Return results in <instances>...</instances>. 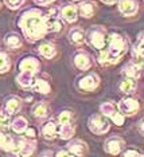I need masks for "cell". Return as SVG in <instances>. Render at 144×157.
Segmentation results:
<instances>
[{
	"label": "cell",
	"instance_id": "cell-19",
	"mask_svg": "<svg viewBox=\"0 0 144 157\" xmlns=\"http://www.w3.org/2000/svg\"><path fill=\"white\" fill-rule=\"evenodd\" d=\"M20 108H22V99L19 97H16V95H11V97H8L6 99L4 110L7 112V114L14 116V114H16L18 112H19Z\"/></svg>",
	"mask_w": 144,
	"mask_h": 157
},
{
	"label": "cell",
	"instance_id": "cell-4",
	"mask_svg": "<svg viewBox=\"0 0 144 157\" xmlns=\"http://www.w3.org/2000/svg\"><path fill=\"white\" fill-rule=\"evenodd\" d=\"M88 126L89 130L94 134H104L109 130L110 124L109 120L106 118L105 116H101V114H93V116L89 117L88 120Z\"/></svg>",
	"mask_w": 144,
	"mask_h": 157
},
{
	"label": "cell",
	"instance_id": "cell-21",
	"mask_svg": "<svg viewBox=\"0 0 144 157\" xmlns=\"http://www.w3.org/2000/svg\"><path fill=\"white\" fill-rule=\"evenodd\" d=\"M61 16L65 22L67 23H74L78 17V11H77V7L73 4H67L63 6L62 10H61Z\"/></svg>",
	"mask_w": 144,
	"mask_h": 157
},
{
	"label": "cell",
	"instance_id": "cell-23",
	"mask_svg": "<svg viewBox=\"0 0 144 157\" xmlns=\"http://www.w3.org/2000/svg\"><path fill=\"white\" fill-rule=\"evenodd\" d=\"M38 51L43 58L46 59H51L57 55V48L54 46L53 42H45V43H41L38 47Z\"/></svg>",
	"mask_w": 144,
	"mask_h": 157
},
{
	"label": "cell",
	"instance_id": "cell-26",
	"mask_svg": "<svg viewBox=\"0 0 144 157\" xmlns=\"http://www.w3.org/2000/svg\"><path fill=\"white\" fill-rule=\"evenodd\" d=\"M4 43L7 44V47L15 50V48L22 47V44H23V40H22V38H20L19 34H16V33H10V34L6 35Z\"/></svg>",
	"mask_w": 144,
	"mask_h": 157
},
{
	"label": "cell",
	"instance_id": "cell-31",
	"mask_svg": "<svg viewBox=\"0 0 144 157\" xmlns=\"http://www.w3.org/2000/svg\"><path fill=\"white\" fill-rule=\"evenodd\" d=\"M73 121V113H71V110H62L59 114H58V118H57V122L59 125L62 124H69Z\"/></svg>",
	"mask_w": 144,
	"mask_h": 157
},
{
	"label": "cell",
	"instance_id": "cell-40",
	"mask_svg": "<svg viewBox=\"0 0 144 157\" xmlns=\"http://www.w3.org/2000/svg\"><path fill=\"white\" fill-rule=\"evenodd\" d=\"M139 132L143 134V121H140L139 122Z\"/></svg>",
	"mask_w": 144,
	"mask_h": 157
},
{
	"label": "cell",
	"instance_id": "cell-25",
	"mask_svg": "<svg viewBox=\"0 0 144 157\" xmlns=\"http://www.w3.org/2000/svg\"><path fill=\"white\" fill-rule=\"evenodd\" d=\"M136 87H138L136 79H134V78H131V77H125L124 79H121L120 85H118L120 91H123L124 94H131V93H134L136 90Z\"/></svg>",
	"mask_w": 144,
	"mask_h": 157
},
{
	"label": "cell",
	"instance_id": "cell-6",
	"mask_svg": "<svg viewBox=\"0 0 144 157\" xmlns=\"http://www.w3.org/2000/svg\"><path fill=\"white\" fill-rule=\"evenodd\" d=\"M37 149L35 138H16V153L18 156H31Z\"/></svg>",
	"mask_w": 144,
	"mask_h": 157
},
{
	"label": "cell",
	"instance_id": "cell-28",
	"mask_svg": "<svg viewBox=\"0 0 144 157\" xmlns=\"http://www.w3.org/2000/svg\"><path fill=\"white\" fill-rule=\"evenodd\" d=\"M32 90H35L37 93H41V94H49L51 87H50V83L43 78H35L34 79V85H32Z\"/></svg>",
	"mask_w": 144,
	"mask_h": 157
},
{
	"label": "cell",
	"instance_id": "cell-5",
	"mask_svg": "<svg viewBox=\"0 0 144 157\" xmlns=\"http://www.w3.org/2000/svg\"><path fill=\"white\" fill-rule=\"evenodd\" d=\"M100 110L106 118H110L117 126H121L124 124V114L120 113V110L116 108V105L112 102H104L100 106Z\"/></svg>",
	"mask_w": 144,
	"mask_h": 157
},
{
	"label": "cell",
	"instance_id": "cell-43",
	"mask_svg": "<svg viewBox=\"0 0 144 157\" xmlns=\"http://www.w3.org/2000/svg\"><path fill=\"white\" fill-rule=\"evenodd\" d=\"M74 2H75V0H74Z\"/></svg>",
	"mask_w": 144,
	"mask_h": 157
},
{
	"label": "cell",
	"instance_id": "cell-14",
	"mask_svg": "<svg viewBox=\"0 0 144 157\" xmlns=\"http://www.w3.org/2000/svg\"><path fill=\"white\" fill-rule=\"evenodd\" d=\"M41 134L46 140H50V141L54 140V138L58 136V126H57L55 121H53V120L46 121L41 128Z\"/></svg>",
	"mask_w": 144,
	"mask_h": 157
},
{
	"label": "cell",
	"instance_id": "cell-22",
	"mask_svg": "<svg viewBox=\"0 0 144 157\" xmlns=\"http://www.w3.org/2000/svg\"><path fill=\"white\" fill-rule=\"evenodd\" d=\"M123 73L127 77H131V78H134V79H139L143 73V65H138V63H135V62H131L124 66Z\"/></svg>",
	"mask_w": 144,
	"mask_h": 157
},
{
	"label": "cell",
	"instance_id": "cell-33",
	"mask_svg": "<svg viewBox=\"0 0 144 157\" xmlns=\"http://www.w3.org/2000/svg\"><path fill=\"white\" fill-rule=\"evenodd\" d=\"M10 114H7V112L4 109L0 112V128H8L10 126Z\"/></svg>",
	"mask_w": 144,
	"mask_h": 157
},
{
	"label": "cell",
	"instance_id": "cell-17",
	"mask_svg": "<svg viewBox=\"0 0 144 157\" xmlns=\"http://www.w3.org/2000/svg\"><path fill=\"white\" fill-rule=\"evenodd\" d=\"M35 74L27 73V71H20V74L16 77V83L23 89V90H31L34 85Z\"/></svg>",
	"mask_w": 144,
	"mask_h": 157
},
{
	"label": "cell",
	"instance_id": "cell-36",
	"mask_svg": "<svg viewBox=\"0 0 144 157\" xmlns=\"http://www.w3.org/2000/svg\"><path fill=\"white\" fill-rule=\"evenodd\" d=\"M24 134H26V137H28V138H35V136H37L35 130L32 129V128H28V126H27V129L24 130Z\"/></svg>",
	"mask_w": 144,
	"mask_h": 157
},
{
	"label": "cell",
	"instance_id": "cell-3",
	"mask_svg": "<svg viewBox=\"0 0 144 157\" xmlns=\"http://www.w3.org/2000/svg\"><path fill=\"white\" fill-rule=\"evenodd\" d=\"M86 39L90 43V46L96 50H104L106 47V40H108V34L104 27L100 26H93L89 30Z\"/></svg>",
	"mask_w": 144,
	"mask_h": 157
},
{
	"label": "cell",
	"instance_id": "cell-8",
	"mask_svg": "<svg viewBox=\"0 0 144 157\" xmlns=\"http://www.w3.org/2000/svg\"><path fill=\"white\" fill-rule=\"evenodd\" d=\"M117 109L120 110L121 114H125V116H134V114H136L139 112L140 109V103L138 99L135 98H123L120 102H118V106Z\"/></svg>",
	"mask_w": 144,
	"mask_h": 157
},
{
	"label": "cell",
	"instance_id": "cell-11",
	"mask_svg": "<svg viewBox=\"0 0 144 157\" xmlns=\"http://www.w3.org/2000/svg\"><path fill=\"white\" fill-rule=\"evenodd\" d=\"M124 146H125V142L123 138L110 137L105 141L104 149H105V152L109 153V155H120L121 151H124Z\"/></svg>",
	"mask_w": 144,
	"mask_h": 157
},
{
	"label": "cell",
	"instance_id": "cell-39",
	"mask_svg": "<svg viewBox=\"0 0 144 157\" xmlns=\"http://www.w3.org/2000/svg\"><path fill=\"white\" fill-rule=\"evenodd\" d=\"M102 3H105V4H114V3H117L118 0H101Z\"/></svg>",
	"mask_w": 144,
	"mask_h": 157
},
{
	"label": "cell",
	"instance_id": "cell-29",
	"mask_svg": "<svg viewBox=\"0 0 144 157\" xmlns=\"http://www.w3.org/2000/svg\"><path fill=\"white\" fill-rule=\"evenodd\" d=\"M31 113H32V116H34L35 118H45V117L49 114L47 103H45V102L35 103V105L32 106V109H31Z\"/></svg>",
	"mask_w": 144,
	"mask_h": 157
},
{
	"label": "cell",
	"instance_id": "cell-2",
	"mask_svg": "<svg viewBox=\"0 0 144 157\" xmlns=\"http://www.w3.org/2000/svg\"><path fill=\"white\" fill-rule=\"evenodd\" d=\"M108 48L106 50H100V54L97 56L100 65L108 66V65H114L124 56V54L128 50V42L124 35L112 33L108 35L106 40Z\"/></svg>",
	"mask_w": 144,
	"mask_h": 157
},
{
	"label": "cell",
	"instance_id": "cell-13",
	"mask_svg": "<svg viewBox=\"0 0 144 157\" xmlns=\"http://www.w3.org/2000/svg\"><path fill=\"white\" fill-rule=\"evenodd\" d=\"M39 67H41V63L35 56H26L19 63L20 71H27V73H32V74H37L39 71Z\"/></svg>",
	"mask_w": 144,
	"mask_h": 157
},
{
	"label": "cell",
	"instance_id": "cell-15",
	"mask_svg": "<svg viewBox=\"0 0 144 157\" xmlns=\"http://www.w3.org/2000/svg\"><path fill=\"white\" fill-rule=\"evenodd\" d=\"M139 4L136 0H118V11L124 16H132L138 12Z\"/></svg>",
	"mask_w": 144,
	"mask_h": 157
},
{
	"label": "cell",
	"instance_id": "cell-9",
	"mask_svg": "<svg viewBox=\"0 0 144 157\" xmlns=\"http://www.w3.org/2000/svg\"><path fill=\"white\" fill-rule=\"evenodd\" d=\"M73 62H74L75 67H77L78 70H82V71L89 70L93 66L92 56L86 51H77L75 52L74 56H73Z\"/></svg>",
	"mask_w": 144,
	"mask_h": 157
},
{
	"label": "cell",
	"instance_id": "cell-10",
	"mask_svg": "<svg viewBox=\"0 0 144 157\" xmlns=\"http://www.w3.org/2000/svg\"><path fill=\"white\" fill-rule=\"evenodd\" d=\"M46 24H47L49 33H59L63 30V24L61 22V17L58 16L55 10H50L46 13Z\"/></svg>",
	"mask_w": 144,
	"mask_h": 157
},
{
	"label": "cell",
	"instance_id": "cell-32",
	"mask_svg": "<svg viewBox=\"0 0 144 157\" xmlns=\"http://www.w3.org/2000/svg\"><path fill=\"white\" fill-rule=\"evenodd\" d=\"M11 67V62H10V58L6 52L0 51V74L3 73H7Z\"/></svg>",
	"mask_w": 144,
	"mask_h": 157
},
{
	"label": "cell",
	"instance_id": "cell-35",
	"mask_svg": "<svg viewBox=\"0 0 144 157\" xmlns=\"http://www.w3.org/2000/svg\"><path fill=\"white\" fill-rule=\"evenodd\" d=\"M123 156L124 157H131V156H136V157H142L143 153L138 152L136 149H127V151L123 152Z\"/></svg>",
	"mask_w": 144,
	"mask_h": 157
},
{
	"label": "cell",
	"instance_id": "cell-16",
	"mask_svg": "<svg viewBox=\"0 0 144 157\" xmlns=\"http://www.w3.org/2000/svg\"><path fill=\"white\" fill-rule=\"evenodd\" d=\"M143 43H144V36L143 33H140L136 39V43L132 48V62L143 65Z\"/></svg>",
	"mask_w": 144,
	"mask_h": 157
},
{
	"label": "cell",
	"instance_id": "cell-7",
	"mask_svg": "<svg viewBox=\"0 0 144 157\" xmlns=\"http://www.w3.org/2000/svg\"><path fill=\"white\" fill-rule=\"evenodd\" d=\"M100 82H101L100 77L96 73H90V74H86V75H82L77 81V87L82 91H93L94 89H97Z\"/></svg>",
	"mask_w": 144,
	"mask_h": 157
},
{
	"label": "cell",
	"instance_id": "cell-34",
	"mask_svg": "<svg viewBox=\"0 0 144 157\" xmlns=\"http://www.w3.org/2000/svg\"><path fill=\"white\" fill-rule=\"evenodd\" d=\"M4 3L10 10H18L24 3V0H4Z\"/></svg>",
	"mask_w": 144,
	"mask_h": 157
},
{
	"label": "cell",
	"instance_id": "cell-24",
	"mask_svg": "<svg viewBox=\"0 0 144 157\" xmlns=\"http://www.w3.org/2000/svg\"><path fill=\"white\" fill-rule=\"evenodd\" d=\"M77 11L84 17H92L96 13V4L93 2H89V0L88 2H81Z\"/></svg>",
	"mask_w": 144,
	"mask_h": 157
},
{
	"label": "cell",
	"instance_id": "cell-18",
	"mask_svg": "<svg viewBox=\"0 0 144 157\" xmlns=\"http://www.w3.org/2000/svg\"><path fill=\"white\" fill-rule=\"evenodd\" d=\"M67 38H69L70 43L74 44V46H82L85 43L86 40V34L85 31L82 30L80 27H74L71 28L69 31V34H67Z\"/></svg>",
	"mask_w": 144,
	"mask_h": 157
},
{
	"label": "cell",
	"instance_id": "cell-1",
	"mask_svg": "<svg viewBox=\"0 0 144 157\" xmlns=\"http://www.w3.org/2000/svg\"><path fill=\"white\" fill-rule=\"evenodd\" d=\"M19 27L28 42H37L46 34H49L47 24H46V13L34 8L28 10L20 16Z\"/></svg>",
	"mask_w": 144,
	"mask_h": 157
},
{
	"label": "cell",
	"instance_id": "cell-12",
	"mask_svg": "<svg viewBox=\"0 0 144 157\" xmlns=\"http://www.w3.org/2000/svg\"><path fill=\"white\" fill-rule=\"evenodd\" d=\"M66 149L73 156H85L89 153V146L82 140H71L67 142Z\"/></svg>",
	"mask_w": 144,
	"mask_h": 157
},
{
	"label": "cell",
	"instance_id": "cell-41",
	"mask_svg": "<svg viewBox=\"0 0 144 157\" xmlns=\"http://www.w3.org/2000/svg\"><path fill=\"white\" fill-rule=\"evenodd\" d=\"M46 155L50 156V155H51V153H50V152H45V153H42V156H46Z\"/></svg>",
	"mask_w": 144,
	"mask_h": 157
},
{
	"label": "cell",
	"instance_id": "cell-27",
	"mask_svg": "<svg viewBox=\"0 0 144 157\" xmlns=\"http://www.w3.org/2000/svg\"><path fill=\"white\" fill-rule=\"evenodd\" d=\"M10 126H11V129L15 132V133L20 134V133H24V130L27 129L28 122H27V120L24 118V117H16V118H14L10 122Z\"/></svg>",
	"mask_w": 144,
	"mask_h": 157
},
{
	"label": "cell",
	"instance_id": "cell-37",
	"mask_svg": "<svg viewBox=\"0 0 144 157\" xmlns=\"http://www.w3.org/2000/svg\"><path fill=\"white\" fill-rule=\"evenodd\" d=\"M57 156H58V157H67V156H73V155H71V153L66 149V151H59V152H57Z\"/></svg>",
	"mask_w": 144,
	"mask_h": 157
},
{
	"label": "cell",
	"instance_id": "cell-38",
	"mask_svg": "<svg viewBox=\"0 0 144 157\" xmlns=\"http://www.w3.org/2000/svg\"><path fill=\"white\" fill-rule=\"evenodd\" d=\"M34 2L38 3V4H41V6H46V4H49V3L54 2V0H34Z\"/></svg>",
	"mask_w": 144,
	"mask_h": 157
},
{
	"label": "cell",
	"instance_id": "cell-42",
	"mask_svg": "<svg viewBox=\"0 0 144 157\" xmlns=\"http://www.w3.org/2000/svg\"><path fill=\"white\" fill-rule=\"evenodd\" d=\"M3 3H4V0H0V8L3 7Z\"/></svg>",
	"mask_w": 144,
	"mask_h": 157
},
{
	"label": "cell",
	"instance_id": "cell-20",
	"mask_svg": "<svg viewBox=\"0 0 144 157\" xmlns=\"http://www.w3.org/2000/svg\"><path fill=\"white\" fill-rule=\"evenodd\" d=\"M0 148L6 152L16 153V140L0 130Z\"/></svg>",
	"mask_w": 144,
	"mask_h": 157
},
{
	"label": "cell",
	"instance_id": "cell-30",
	"mask_svg": "<svg viewBox=\"0 0 144 157\" xmlns=\"http://www.w3.org/2000/svg\"><path fill=\"white\" fill-rule=\"evenodd\" d=\"M58 136L62 138V140H70V138L74 136V126H73V124L69 122V124L59 125V128H58Z\"/></svg>",
	"mask_w": 144,
	"mask_h": 157
}]
</instances>
